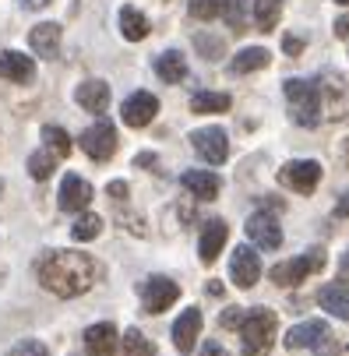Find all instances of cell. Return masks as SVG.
Returning <instances> with one entry per match:
<instances>
[{"label":"cell","mask_w":349,"mask_h":356,"mask_svg":"<svg viewBox=\"0 0 349 356\" xmlns=\"http://www.w3.org/2000/svg\"><path fill=\"white\" fill-rule=\"evenodd\" d=\"M226 11V0H190V15L197 22H212Z\"/></svg>","instance_id":"4dcf8cb0"},{"label":"cell","mask_w":349,"mask_h":356,"mask_svg":"<svg viewBox=\"0 0 349 356\" xmlns=\"http://www.w3.org/2000/svg\"><path fill=\"white\" fill-rule=\"evenodd\" d=\"M42 141H46V148L54 152V156H71V138H67L64 127L46 124V127H42Z\"/></svg>","instance_id":"f1b7e54d"},{"label":"cell","mask_w":349,"mask_h":356,"mask_svg":"<svg viewBox=\"0 0 349 356\" xmlns=\"http://www.w3.org/2000/svg\"><path fill=\"white\" fill-rule=\"evenodd\" d=\"M247 236H251L258 247L265 250H279L282 247V229H279V219L272 212H254L251 219H247Z\"/></svg>","instance_id":"4fadbf2b"},{"label":"cell","mask_w":349,"mask_h":356,"mask_svg":"<svg viewBox=\"0 0 349 356\" xmlns=\"http://www.w3.org/2000/svg\"><path fill=\"white\" fill-rule=\"evenodd\" d=\"M335 216H339V219H349V194H342V197H339V205H335Z\"/></svg>","instance_id":"74e56055"},{"label":"cell","mask_w":349,"mask_h":356,"mask_svg":"<svg viewBox=\"0 0 349 356\" xmlns=\"http://www.w3.org/2000/svg\"><path fill=\"white\" fill-rule=\"evenodd\" d=\"M74 99H78V106H81V110H88V113H103V110L110 106V85H106V81H85V85H78Z\"/></svg>","instance_id":"7402d4cb"},{"label":"cell","mask_w":349,"mask_h":356,"mask_svg":"<svg viewBox=\"0 0 349 356\" xmlns=\"http://www.w3.org/2000/svg\"><path fill=\"white\" fill-rule=\"evenodd\" d=\"M275 328H279L275 311H268V307L243 311V321H240L243 356H268V349H272V342H275Z\"/></svg>","instance_id":"7a4b0ae2"},{"label":"cell","mask_w":349,"mask_h":356,"mask_svg":"<svg viewBox=\"0 0 349 356\" xmlns=\"http://www.w3.org/2000/svg\"><path fill=\"white\" fill-rule=\"evenodd\" d=\"M282 15V0H254V22L261 32H272Z\"/></svg>","instance_id":"4316f807"},{"label":"cell","mask_w":349,"mask_h":356,"mask_svg":"<svg viewBox=\"0 0 349 356\" xmlns=\"http://www.w3.org/2000/svg\"><path fill=\"white\" fill-rule=\"evenodd\" d=\"M177 300H180V286L166 275H152V279L141 282V303H145L148 314H163Z\"/></svg>","instance_id":"52a82bcc"},{"label":"cell","mask_w":349,"mask_h":356,"mask_svg":"<svg viewBox=\"0 0 349 356\" xmlns=\"http://www.w3.org/2000/svg\"><path fill=\"white\" fill-rule=\"evenodd\" d=\"M11 356H49V353H46V346H42V342L29 339V342L15 346V349H11Z\"/></svg>","instance_id":"836d02e7"},{"label":"cell","mask_w":349,"mask_h":356,"mask_svg":"<svg viewBox=\"0 0 349 356\" xmlns=\"http://www.w3.org/2000/svg\"><path fill=\"white\" fill-rule=\"evenodd\" d=\"M318 180H321V166L314 159H293L279 170V184L293 187L296 194H314Z\"/></svg>","instance_id":"9c48e42d"},{"label":"cell","mask_w":349,"mask_h":356,"mask_svg":"<svg viewBox=\"0 0 349 356\" xmlns=\"http://www.w3.org/2000/svg\"><path fill=\"white\" fill-rule=\"evenodd\" d=\"M190 145H194V152L209 166H219L229 156V141H226V131L222 127H202V131H194L190 134Z\"/></svg>","instance_id":"30bf717a"},{"label":"cell","mask_w":349,"mask_h":356,"mask_svg":"<svg viewBox=\"0 0 349 356\" xmlns=\"http://www.w3.org/2000/svg\"><path fill=\"white\" fill-rule=\"evenodd\" d=\"M325 261H328V258H325V250H321V247H311L307 254H300V258L275 265V268H272V282H275V286H300L307 275L321 272Z\"/></svg>","instance_id":"277c9868"},{"label":"cell","mask_w":349,"mask_h":356,"mask_svg":"<svg viewBox=\"0 0 349 356\" xmlns=\"http://www.w3.org/2000/svg\"><path fill=\"white\" fill-rule=\"evenodd\" d=\"M226 236H229V229H226V222H222V219L205 222V229H202V243H197V254H202V261H205V265H212V261L219 258V254H222Z\"/></svg>","instance_id":"ac0fdd59"},{"label":"cell","mask_w":349,"mask_h":356,"mask_svg":"<svg viewBox=\"0 0 349 356\" xmlns=\"http://www.w3.org/2000/svg\"><path fill=\"white\" fill-rule=\"evenodd\" d=\"M22 4H25V8H32V11H39V8H46V4H49V0H22Z\"/></svg>","instance_id":"b9f144b4"},{"label":"cell","mask_w":349,"mask_h":356,"mask_svg":"<svg viewBox=\"0 0 349 356\" xmlns=\"http://www.w3.org/2000/svg\"><path fill=\"white\" fill-rule=\"evenodd\" d=\"M229 103H233V99H229L226 92H197V95L190 99V110H194V113H226Z\"/></svg>","instance_id":"d4e9b609"},{"label":"cell","mask_w":349,"mask_h":356,"mask_svg":"<svg viewBox=\"0 0 349 356\" xmlns=\"http://www.w3.org/2000/svg\"><path fill=\"white\" fill-rule=\"evenodd\" d=\"M0 78H8V81H32L35 78V64H32V57H25V54H18V49H4L0 54Z\"/></svg>","instance_id":"d6986e66"},{"label":"cell","mask_w":349,"mask_h":356,"mask_svg":"<svg viewBox=\"0 0 349 356\" xmlns=\"http://www.w3.org/2000/svg\"><path fill=\"white\" fill-rule=\"evenodd\" d=\"M29 46L35 49L39 57L54 60V57L60 54V25H54V22H42V25H35V29L29 32Z\"/></svg>","instance_id":"e0dca14e"},{"label":"cell","mask_w":349,"mask_h":356,"mask_svg":"<svg viewBox=\"0 0 349 356\" xmlns=\"http://www.w3.org/2000/svg\"><path fill=\"white\" fill-rule=\"evenodd\" d=\"M81 152H85L88 159H95V163L110 159L113 152H117V127H113L110 120H95V124L81 134Z\"/></svg>","instance_id":"ba28073f"},{"label":"cell","mask_w":349,"mask_h":356,"mask_svg":"<svg viewBox=\"0 0 349 356\" xmlns=\"http://www.w3.org/2000/svg\"><path fill=\"white\" fill-rule=\"evenodd\" d=\"M117 349H120V339L110 321L85 328V356H117Z\"/></svg>","instance_id":"5bb4252c"},{"label":"cell","mask_w":349,"mask_h":356,"mask_svg":"<svg viewBox=\"0 0 349 356\" xmlns=\"http://www.w3.org/2000/svg\"><path fill=\"white\" fill-rule=\"evenodd\" d=\"M197 335H202V311L190 307V311H184V314L177 318V325H173V346H177L180 353H190L194 342H197Z\"/></svg>","instance_id":"2e32d148"},{"label":"cell","mask_w":349,"mask_h":356,"mask_svg":"<svg viewBox=\"0 0 349 356\" xmlns=\"http://www.w3.org/2000/svg\"><path fill=\"white\" fill-rule=\"evenodd\" d=\"M339 356H349V346H342V349H339Z\"/></svg>","instance_id":"ee69618b"},{"label":"cell","mask_w":349,"mask_h":356,"mask_svg":"<svg viewBox=\"0 0 349 356\" xmlns=\"http://www.w3.org/2000/svg\"><path fill=\"white\" fill-rule=\"evenodd\" d=\"M180 184H184L197 201H212V197L219 194V187H222V184H219V177H216V173H209V170H187V173L180 177Z\"/></svg>","instance_id":"44dd1931"},{"label":"cell","mask_w":349,"mask_h":356,"mask_svg":"<svg viewBox=\"0 0 349 356\" xmlns=\"http://www.w3.org/2000/svg\"><path fill=\"white\" fill-rule=\"evenodd\" d=\"M229 275L240 289H251L261 279V258L254 247H236L233 250V261H229Z\"/></svg>","instance_id":"7c38bea8"},{"label":"cell","mask_w":349,"mask_h":356,"mask_svg":"<svg viewBox=\"0 0 349 356\" xmlns=\"http://www.w3.org/2000/svg\"><path fill=\"white\" fill-rule=\"evenodd\" d=\"M106 191H110V194H113L117 201H124V197H127V184H124V180H113V184H110Z\"/></svg>","instance_id":"8d00e7d4"},{"label":"cell","mask_w":349,"mask_h":356,"mask_svg":"<svg viewBox=\"0 0 349 356\" xmlns=\"http://www.w3.org/2000/svg\"><path fill=\"white\" fill-rule=\"evenodd\" d=\"M240 321H243V311H240V307H229V311L222 314V328H240Z\"/></svg>","instance_id":"e575fe53"},{"label":"cell","mask_w":349,"mask_h":356,"mask_svg":"<svg viewBox=\"0 0 349 356\" xmlns=\"http://www.w3.org/2000/svg\"><path fill=\"white\" fill-rule=\"evenodd\" d=\"M88 201H92V184L81 180L78 173H67L64 184H60V209L64 212H81V209H88Z\"/></svg>","instance_id":"9a60e30c"},{"label":"cell","mask_w":349,"mask_h":356,"mask_svg":"<svg viewBox=\"0 0 349 356\" xmlns=\"http://www.w3.org/2000/svg\"><path fill=\"white\" fill-rule=\"evenodd\" d=\"M268 60H272V54L265 46H247V49H240V54L229 60V74H251V71H261V67H268Z\"/></svg>","instance_id":"603a6c76"},{"label":"cell","mask_w":349,"mask_h":356,"mask_svg":"<svg viewBox=\"0 0 349 356\" xmlns=\"http://www.w3.org/2000/svg\"><path fill=\"white\" fill-rule=\"evenodd\" d=\"M120 342H124V356H156V346L148 342L138 328H127Z\"/></svg>","instance_id":"83f0119b"},{"label":"cell","mask_w":349,"mask_h":356,"mask_svg":"<svg viewBox=\"0 0 349 356\" xmlns=\"http://www.w3.org/2000/svg\"><path fill=\"white\" fill-rule=\"evenodd\" d=\"M339 279H349V250L342 254V261H339Z\"/></svg>","instance_id":"60d3db41"},{"label":"cell","mask_w":349,"mask_h":356,"mask_svg":"<svg viewBox=\"0 0 349 356\" xmlns=\"http://www.w3.org/2000/svg\"><path fill=\"white\" fill-rule=\"evenodd\" d=\"M335 4H342V8H346V4H349V0H335Z\"/></svg>","instance_id":"f6af8a7d"},{"label":"cell","mask_w":349,"mask_h":356,"mask_svg":"<svg viewBox=\"0 0 349 356\" xmlns=\"http://www.w3.org/2000/svg\"><path fill=\"white\" fill-rule=\"evenodd\" d=\"M29 173L35 177V180H46L49 173H54V152H35V156H29Z\"/></svg>","instance_id":"1f68e13d"},{"label":"cell","mask_w":349,"mask_h":356,"mask_svg":"<svg viewBox=\"0 0 349 356\" xmlns=\"http://www.w3.org/2000/svg\"><path fill=\"white\" fill-rule=\"evenodd\" d=\"M335 35H339V39H349V18H346V15L335 22Z\"/></svg>","instance_id":"f35d334b"},{"label":"cell","mask_w":349,"mask_h":356,"mask_svg":"<svg viewBox=\"0 0 349 356\" xmlns=\"http://www.w3.org/2000/svg\"><path fill=\"white\" fill-rule=\"evenodd\" d=\"M282 49H286V54H300L304 39H300V35H286V39H282Z\"/></svg>","instance_id":"d590c367"},{"label":"cell","mask_w":349,"mask_h":356,"mask_svg":"<svg viewBox=\"0 0 349 356\" xmlns=\"http://www.w3.org/2000/svg\"><path fill=\"white\" fill-rule=\"evenodd\" d=\"M156 74H159L166 85H177V81L187 78V60H184L180 49H166V54L156 60Z\"/></svg>","instance_id":"cb8c5ba5"},{"label":"cell","mask_w":349,"mask_h":356,"mask_svg":"<svg viewBox=\"0 0 349 356\" xmlns=\"http://www.w3.org/2000/svg\"><path fill=\"white\" fill-rule=\"evenodd\" d=\"M332 328L325 321H304V325H296L286 332V349H311L314 356L328 353L332 349Z\"/></svg>","instance_id":"8992f818"},{"label":"cell","mask_w":349,"mask_h":356,"mask_svg":"<svg viewBox=\"0 0 349 356\" xmlns=\"http://www.w3.org/2000/svg\"><path fill=\"white\" fill-rule=\"evenodd\" d=\"M134 163H138V166H152V163H156V156H138Z\"/></svg>","instance_id":"7bdbcfd3"},{"label":"cell","mask_w":349,"mask_h":356,"mask_svg":"<svg viewBox=\"0 0 349 356\" xmlns=\"http://www.w3.org/2000/svg\"><path fill=\"white\" fill-rule=\"evenodd\" d=\"M318 95H321V110H325L328 120H342L349 113V85L342 81L339 71L318 74Z\"/></svg>","instance_id":"5b68a950"},{"label":"cell","mask_w":349,"mask_h":356,"mask_svg":"<svg viewBox=\"0 0 349 356\" xmlns=\"http://www.w3.org/2000/svg\"><path fill=\"white\" fill-rule=\"evenodd\" d=\"M222 18L229 22V29L243 32V0H226V11H222Z\"/></svg>","instance_id":"d6a6232c"},{"label":"cell","mask_w":349,"mask_h":356,"mask_svg":"<svg viewBox=\"0 0 349 356\" xmlns=\"http://www.w3.org/2000/svg\"><path fill=\"white\" fill-rule=\"evenodd\" d=\"M318 303H321V307H325L328 314H335V318L349 321V286H346V279L321 286V293H318Z\"/></svg>","instance_id":"ffe728a7"},{"label":"cell","mask_w":349,"mask_h":356,"mask_svg":"<svg viewBox=\"0 0 349 356\" xmlns=\"http://www.w3.org/2000/svg\"><path fill=\"white\" fill-rule=\"evenodd\" d=\"M202 356H226V349H222L219 342H205V349H202Z\"/></svg>","instance_id":"ab89813d"},{"label":"cell","mask_w":349,"mask_h":356,"mask_svg":"<svg viewBox=\"0 0 349 356\" xmlns=\"http://www.w3.org/2000/svg\"><path fill=\"white\" fill-rule=\"evenodd\" d=\"M156 113H159V99L152 92H134V95L124 99V106H120V117H124L127 127H148L156 120Z\"/></svg>","instance_id":"8fae6325"},{"label":"cell","mask_w":349,"mask_h":356,"mask_svg":"<svg viewBox=\"0 0 349 356\" xmlns=\"http://www.w3.org/2000/svg\"><path fill=\"white\" fill-rule=\"evenodd\" d=\"M39 282L54 296H81L95 282V261L78 250H49L39 261Z\"/></svg>","instance_id":"6da1fadb"},{"label":"cell","mask_w":349,"mask_h":356,"mask_svg":"<svg viewBox=\"0 0 349 356\" xmlns=\"http://www.w3.org/2000/svg\"><path fill=\"white\" fill-rule=\"evenodd\" d=\"M99 233H103V219H99V216H81L74 226H71V236L78 240V243H85V240H95Z\"/></svg>","instance_id":"f546056e"},{"label":"cell","mask_w":349,"mask_h":356,"mask_svg":"<svg viewBox=\"0 0 349 356\" xmlns=\"http://www.w3.org/2000/svg\"><path fill=\"white\" fill-rule=\"evenodd\" d=\"M120 32H124V39L138 42V39L148 35V18L141 11H134V8H124L120 11Z\"/></svg>","instance_id":"484cf974"},{"label":"cell","mask_w":349,"mask_h":356,"mask_svg":"<svg viewBox=\"0 0 349 356\" xmlns=\"http://www.w3.org/2000/svg\"><path fill=\"white\" fill-rule=\"evenodd\" d=\"M286 99H289L293 120L300 124V127H318L321 124V95H318V85H311L304 78H289L286 81Z\"/></svg>","instance_id":"3957f363"}]
</instances>
